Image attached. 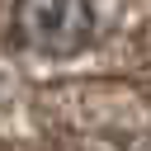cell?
I'll list each match as a JSON object with an SVG mask.
<instances>
[{
	"mask_svg": "<svg viewBox=\"0 0 151 151\" xmlns=\"http://www.w3.org/2000/svg\"><path fill=\"white\" fill-rule=\"evenodd\" d=\"M94 0H14V38L38 57H76L94 42Z\"/></svg>",
	"mask_w": 151,
	"mask_h": 151,
	"instance_id": "obj_1",
	"label": "cell"
}]
</instances>
